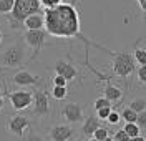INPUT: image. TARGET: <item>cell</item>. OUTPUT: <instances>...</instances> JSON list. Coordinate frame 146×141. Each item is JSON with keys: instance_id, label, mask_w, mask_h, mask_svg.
<instances>
[{"instance_id": "9", "label": "cell", "mask_w": 146, "mask_h": 141, "mask_svg": "<svg viewBox=\"0 0 146 141\" xmlns=\"http://www.w3.org/2000/svg\"><path fill=\"white\" fill-rule=\"evenodd\" d=\"M60 115L68 124H76L83 121V106L78 103H65L60 110Z\"/></svg>"}, {"instance_id": "20", "label": "cell", "mask_w": 146, "mask_h": 141, "mask_svg": "<svg viewBox=\"0 0 146 141\" xmlns=\"http://www.w3.org/2000/svg\"><path fill=\"white\" fill-rule=\"evenodd\" d=\"M15 0H0V13L2 15H9L13 9Z\"/></svg>"}, {"instance_id": "37", "label": "cell", "mask_w": 146, "mask_h": 141, "mask_svg": "<svg viewBox=\"0 0 146 141\" xmlns=\"http://www.w3.org/2000/svg\"><path fill=\"white\" fill-rule=\"evenodd\" d=\"M88 141H98V140H96V138H93V136H91V138H90V140H88Z\"/></svg>"}, {"instance_id": "34", "label": "cell", "mask_w": 146, "mask_h": 141, "mask_svg": "<svg viewBox=\"0 0 146 141\" xmlns=\"http://www.w3.org/2000/svg\"><path fill=\"white\" fill-rule=\"evenodd\" d=\"M3 105H5V101H3V96H2V93H0V113L3 111Z\"/></svg>"}, {"instance_id": "2", "label": "cell", "mask_w": 146, "mask_h": 141, "mask_svg": "<svg viewBox=\"0 0 146 141\" xmlns=\"http://www.w3.org/2000/svg\"><path fill=\"white\" fill-rule=\"evenodd\" d=\"M43 9L40 5V0H15L13 9L9 13V27L12 30H18L23 27V20L33 15V13H42Z\"/></svg>"}, {"instance_id": "25", "label": "cell", "mask_w": 146, "mask_h": 141, "mask_svg": "<svg viewBox=\"0 0 146 141\" xmlns=\"http://www.w3.org/2000/svg\"><path fill=\"white\" fill-rule=\"evenodd\" d=\"M136 78L139 83L146 85V65H139L136 68Z\"/></svg>"}, {"instance_id": "7", "label": "cell", "mask_w": 146, "mask_h": 141, "mask_svg": "<svg viewBox=\"0 0 146 141\" xmlns=\"http://www.w3.org/2000/svg\"><path fill=\"white\" fill-rule=\"evenodd\" d=\"M33 115L38 118L50 115V95L46 90L36 88L33 91Z\"/></svg>"}, {"instance_id": "14", "label": "cell", "mask_w": 146, "mask_h": 141, "mask_svg": "<svg viewBox=\"0 0 146 141\" xmlns=\"http://www.w3.org/2000/svg\"><path fill=\"white\" fill-rule=\"evenodd\" d=\"M45 25V19H43V12L42 13H33L23 20V27L27 30H42Z\"/></svg>"}, {"instance_id": "22", "label": "cell", "mask_w": 146, "mask_h": 141, "mask_svg": "<svg viewBox=\"0 0 146 141\" xmlns=\"http://www.w3.org/2000/svg\"><path fill=\"white\" fill-rule=\"evenodd\" d=\"M93 108H95V110H101V108H111V101H110L108 98H105V96H98V98L95 100Z\"/></svg>"}, {"instance_id": "6", "label": "cell", "mask_w": 146, "mask_h": 141, "mask_svg": "<svg viewBox=\"0 0 146 141\" xmlns=\"http://www.w3.org/2000/svg\"><path fill=\"white\" fill-rule=\"evenodd\" d=\"M10 105L15 111H22V110H27L30 105L33 103V93L28 91V90H15V91H10L7 93Z\"/></svg>"}, {"instance_id": "39", "label": "cell", "mask_w": 146, "mask_h": 141, "mask_svg": "<svg viewBox=\"0 0 146 141\" xmlns=\"http://www.w3.org/2000/svg\"><path fill=\"white\" fill-rule=\"evenodd\" d=\"M113 141H116V140H113Z\"/></svg>"}, {"instance_id": "1", "label": "cell", "mask_w": 146, "mask_h": 141, "mask_svg": "<svg viewBox=\"0 0 146 141\" xmlns=\"http://www.w3.org/2000/svg\"><path fill=\"white\" fill-rule=\"evenodd\" d=\"M43 19H45V32L48 35L58 38H80L86 48L91 43L88 38L82 35V23H80V12L75 7V0L72 3H60L55 9H43ZM95 47L101 48L100 45Z\"/></svg>"}, {"instance_id": "11", "label": "cell", "mask_w": 146, "mask_h": 141, "mask_svg": "<svg viewBox=\"0 0 146 141\" xmlns=\"http://www.w3.org/2000/svg\"><path fill=\"white\" fill-rule=\"evenodd\" d=\"M12 81L17 85V86L25 88V86H38V85L42 83V78L33 75V73H30L28 70H18L17 73L13 75Z\"/></svg>"}, {"instance_id": "12", "label": "cell", "mask_w": 146, "mask_h": 141, "mask_svg": "<svg viewBox=\"0 0 146 141\" xmlns=\"http://www.w3.org/2000/svg\"><path fill=\"white\" fill-rule=\"evenodd\" d=\"M53 70H55L56 75H62L66 81H73V80H76L78 75H80V71H78L70 62H65V60H58V62L55 63Z\"/></svg>"}, {"instance_id": "23", "label": "cell", "mask_w": 146, "mask_h": 141, "mask_svg": "<svg viewBox=\"0 0 146 141\" xmlns=\"http://www.w3.org/2000/svg\"><path fill=\"white\" fill-rule=\"evenodd\" d=\"M22 141H45V138H42V134H38L36 131H33V130L28 128V133L23 134Z\"/></svg>"}, {"instance_id": "21", "label": "cell", "mask_w": 146, "mask_h": 141, "mask_svg": "<svg viewBox=\"0 0 146 141\" xmlns=\"http://www.w3.org/2000/svg\"><path fill=\"white\" fill-rule=\"evenodd\" d=\"M133 56H135V60H136L138 65H146V50L136 47V48H135V53H133Z\"/></svg>"}, {"instance_id": "38", "label": "cell", "mask_w": 146, "mask_h": 141, "mask_svg": "<svg viewBox=\"0 0 146 141\" xmlns=\"http://www.w3.org/2000/svg\"><path fill=\"white\" fill-rule=\"evenodd\" d=\"M76 141H83V140H76Z\"/></svg>"}, {"instance_id": "4", "label": "cell", "mask_w": 146, "mask_h": 141, "mask_svg": "<svg viewBox=\"0 0 146 141\" xmlns=\"http://www.w3.org/2000/svg\"><path fill=\"white\" fill-rule=\"evenodd\" d=\"M108 52V50H106ZM113 56V75L121 78L125 83H128V78L135 75L136 71V60L133 53L129 52H108Z\"/></svg>"}, {"instance_id": "17", "label": "cell", "mask_w": 146, "mask_h": 141, "mask_svg": "<svg viewBox=\"0 0 146 141\" xmlns=\"http://www.w3.org/2000/svg\"><path fill=\"white\" fill-rule=\"evenodd\" d=\"M119 116L125 120V123H136V116H138V113H135L131 108H123L121 110V113H119Z\"/></svg>"}, {"instance_id": "30", "label": "cell", "mask_w": 146, "mask_h": 141, "mask_svg": "<svg viewBox=\"0 0 146 141\" xmlns=\"http://www.w3.org/2000/svg\"><path fill=\"white\" fill-rule=\"evenodd\" d=\"M136 124L139 126V128H146V110L145 111H141V113H138Z\"/></svg>"}, {"instance_id": "15", "label": "cell", "mask_w": 146, "mask_h": 141, "mask_svg": "<svg viewBox=\"0 0 146 141\" xmlns=\"http://www.w3.org/2000/svg\"><path fill=\"white\" fill-rule=\"evenodd\" d=\"M105 98H108L111 103H116L119 101L121 98H123V93H121V90H119L118 86H115V85H106L105 86V95H103Z\"/></svg>"}, {"instance_id": "13", "label": "cell", "mask_w": 146, "mask_h": 141, "mask_svg": "<svg viewBox=\"0 0 146 141\" xmlns=\"http://www.w3.org/2000/svg\"><path fill=\"white\" fill-rule=\"evenodd\" d=\"M98 126H101L98 116H95V115H88L86 118H83V121H82V133L85 134V136L91 138L93 133H95V130H96Z\"/></svg>"}, {"instance_id": "19", "label": "cell", "mask_w": 146, "mask_h": 141, "mask_svg": "<svg viewBox=\"0 0 146 141\" xmlns=\"http://www.w3.org/2000/svg\"><path fill=\"white\" fill-rule=\"evenodd\" d=\"M52 96H53V100H65L68 96V88L66 86H53Z\"/></svg>"}, {"instance_id": "36", "label": "cell", "mask_w": 146, "mask_h": 141, "mask_svg": "<svg viewBox=\"0 0 146 141\" xmlns=\"http://www.w3.org/2000/svg\"><path fill=\"white\" fill-rule=\"evenodd\" d=\"M103 141H113V138H111V136H108V138H105Z\"/></svg>"}, {"instance_id": "33", "label": "cell", "mask_w": 146, "mask_h": 141, "mask_svg": "<svg viewBox=\"0 0 146 141\" xmlns=\"http://www.w3.org/2000/svg\"><path fill=\"white\" fill-rule=\"evenodd\" d=\"M129 141H146V138H143L141 134H138V136H135V138H129Z\"/></svg>"}, {"instance_id": "24", "label": "cell", "mask_w": 146, "mask_h": 141, "mask_svg": "<svg viewBox=\"0 0 146 141\" xmlns=\"http://www.w3.org/2000/svg\"><path fill=\"white\" fill-rule=\"evenodd\" d=\"M110 133H108V128H105V126H98L95 133H93V138H96L98 141H103L105 138H108Z\"/></svg>"}, {"instance_id": "8", "label": "cell", "mask_w": 146, "mask_h": 141, "mask_svg": "<svg viewBox=\"0 0 146 141\" xmlns=\"http://www.w3.org/2000/svg\"><path fill=\"white\" fill-rule=\"evenodd\" d=\"M30 128V120L23 115H13L10 116L9 121H7V130H9L10 134L17 136V138H23V134Z\"/></svg>"}, {"instance_id": "10", "label": "cell", "mask_w": 146, "mask_h": 141, "mask_svg": "<svg viewBox=\"0 0 146 141\" xmlns=\"http://www.w3.org/2000/svg\"><path fill=\"white\" fill-rule=\"evenodd\" d=\"M75 136V130L72 124L65 123V124H55L53 128H50L48 138L50 141H70Z\"/></svg>"}, {"instance_id": "18", "label": "cell", "mask_w": 146, "mask_h": 141, "mask_svg": "<svg viewBox=\"0 0 146 141\" xmlns=\"http://www.w3.org/2000/svg\"><path fill=\"white\" fill-rule=\"evenodd\" d=\"M123 130L126 131V134L129 136V138H135V136H138V134H141V128L138 126L136 123H126V124L123 126Z\"/></svg>"}, {"instance_id": "35", "label": "cell", "mask_w": 146, "mask_h": 141, "mask_svg": "<svg viewBox=\"0 0 146 141\" xmlns=\"http://www.w3.org/2000/svg\"><path fill=\"white\" fill-rule=\"evenodd\" d=\"M2 40H3V33H2V30H0V43H2Z\"/></svg>"}, {"instance_id": "16", "label": "cell", "mask_w": 146, "mask_h": 141, "mask_svg": "<svg viewBox=\"0 0 146 141\" xmlns=\"http://www.w3.org/2000/svg\"><path fill=\"white\" fill-rule=\"evenodd\" d=\"M128 108H131L135 113H141L146 110V98L143 96H139V98H135L131 103L128 105Z\"/></svg>"}, {"instance_id": "26", "label": "cell", "mask_w": 146, "mask_h": 141, "mask_svg": "<svg viewBox=\"0 0 146 141\" xmlns=\"http://www.w3.org/2000/svg\"><path fill=\"white\" fill-rule=\"evenodd\" d=\"M62 2L63 0H40V5H42V9H55Z\"/></svg>"}, {"instance_id": "29", "label": "cell", "mask_w": 146, "mask_h": 141, "mask_svg": "<svg viewBox=\"0 0 146 141\" xmlns=\"http://www.w3.org/2000/svg\"><path fill=\"white\" fill-rule=\"evenodd\" d=\"M113 140H116V141H129V136H128L126 131H125V130L121 128V130H118V131L115 133Z\"/></svg>"}, {"instance_id": "27", "label": "cell", "mask_w": 146, "mask_h": 141, "mask_svg": "<svg viewBox=\"0 0 146 141\" xmlns=\"http://www.w3.org/2000/svg\"><path fill=\"white\" fill-rule=\"evenodd\" d=\"M119 120H121V116H119V113L118 111H110V115H108V118H106V121L110 123V124H118L119 123Z\"/></svg>"}, {"instance_id": "31", "label": "cell", "mask_w": 146, "mask_h": 141, "mask_svg": "<svg viewBox=\"0 0 146 141\" xmlns=\"http://www.w3.org/2000/svg\"><path fill=\"white\" fill-rule=\"evenodd\" d=\"M110 111H111V108H101V110H96V116H98V120H106L108 118Z\"/></svg>"}, {"instance_id": "5", "label": "cell", "mask_w": 146, "mask_h": 141, "mask_svg": "<svg viewBox=\"0 0 146 141\" xmlns=\"http://www.w3.org/2000/svg\"><path fill=\"white\" fill-rule=\"evenodd\" d=\"M46 33L45 30L42 28V30H27V32H23V42H25V45H27L30 50H32V55H30V60H35L38 53L42 52V48L46 45Z\"/></svg>"}, {"instance_id": "3", "label": "cell", "mask_w": 146, "mask_h": 141, "mask_svg": "<svg viewBox=\"0 0 146 141\" xmlns=\"http://www.w3.org/2000/svg\"><path fill=\"white\" fill-rule=\"evenodd\" d=\"M27 62H30V55L23 38H18L17 42H13L10 47H7L0 53V66H5V68H18L25 65Z\"/></svg>"}, {"instance_id": "32", "label": "cell", "mask_w": 146, "mask_h": 141, "mask_svg": "<svg viewBox=\"0 0 146 141\" xmlns=\"http://www.w3.org/2000/svg\"><path fill=\"white\" fill-rule=\"evenodd\" d=\"M138 5H139V9H141V12H143V15H145L146 19V0H136Z\"/></svg>"}, {"instance_id": "28", "label": "cell", "mask_w": 146, "mask_h": 141, "mask_svg": "<svg viewBox=\"0 0 146 141\" xmlns=\"http://www.w3.org/2000/svg\"><path fill=\"white\" fill-rule=\"evenodd\" d=\"M52 83H53V86H66V85H68V81H66L62 75H56V73H55Z\"/></svg>"}]
</instances>
